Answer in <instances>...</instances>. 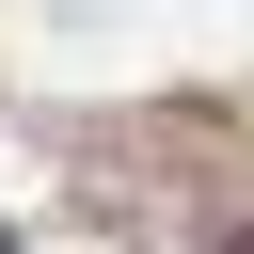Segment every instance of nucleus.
Wrapping results in <instances>:
<instances>
[{"mask_svg":"<svg viewBox=\"0 0 254 254\" xmlns=\"http://www.w3.org/2000/svg\"><path fill=\"white\" fill-rule=\"evenodd\" d=\"M0 254H16V238H0Z\"/></svg>","mask_w":254,"mask_h":254,"instance_id":"nucleus-1","label":"nucleus"}]
</instances>
